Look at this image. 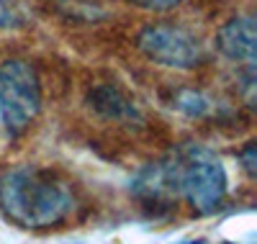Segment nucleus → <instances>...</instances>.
I'll use <instances>...</instances> for the list:
<instances>
[{"label": "nucleus", "instance_id": "nucleus-1", "mask_svg": "<svg viewBox=\"0 0 257 244\" xmlns=\"http://www.w3.org/2000/svg\"><path fill=\"white\" fill-rule=\"evenodd\" d=\"M0 211L21 229H52L75 211V193L39 165H18L0 175Z\"/></svg>", "mask_w": 257, "mask_h": 244}, {"label": "nucleus", "instance_id": "nucleus-2", "mask_svg": "<svg viewBox=\"0 0 257 244\" xmlns=\"http://www.w3.org/2000/svg\"><path fill=\"white\" fill-rule=\"evenodd\" d=\"M173 193H180L190 208L208 216L219 211L226 195V172L221 160L201 144H183L173 162L160 165Z\"/></svg>", "mask_w": 257, "mask_h": 244}, {"label": "nucleus", "instance_id": "nucleus-3", "mask_svg": "<svg viewBox=\"0 0 257 244\" xmlns=\"http://www.w3.org/2000/svg\"><path fill=\"white\" fill-rule=\"evenodd\" d=\"M41 110V82L34 64L8 59L0 64V131L21 137Z\"/></svg>", "mask_w": 257, "mask_h": 244}, {"label": "nucleus", "instance_id": "nucleus-4", "mask_svg": "<svg viewBox=\"0 0 257 244\" xmlns=\"http://www.w3.org/2000/svg\"><path fill=\"white\" fill-rule=\"evenodd\" d=\"M137 47L147 59L175 70H193L206 59V47L196 34L170 24L147 26L137 36Z\"/></svg>", "mask_w": 257, "mask_h": 244}, {"label": "nucleus", "instance_id": "nucleus-5", "mask_svg": "<svg viewBox=\"0 0 257 244\" xmlns=\"http://www.w3.org/2000/svg\"><path fill=\"white\" fill-rule=\"evenodd\" d=\"M254 21L252 16H237L226 21L216 34V47L226 59L254 67Z\"/></svg>", "mask_w": 257, "mask_h": 244}, {"label": "nucleus", "instance_id": "nucleus-6", "mask_svg": "<svg viewBox=\"0 0 257 244\" xmlns=\"http://www.w3.org/2000/svg\"><path fill=\"white\" fill-rule=\"evenodd\" d=\"M90 100L100 113L111 116V118H134L137 116L134 103L128 98H123L116 87H98V90L90 95Z\"/></svg>", "mask_w": 257, "mask_h": 244}, {"label": "nucleus", "instance_id": "nucleus-7", "mask_svg": "<svg viewBox=\"0 0 257 244\" xmlns=\"http://www.w3.org/2000/svg\"><path fill=\"white\" fill-rule=\"evenodd\" d=\"M26 24V11L21 8L18 0H0V29L11 31Z\"/></svg>", "mask_w": 257, "mask_h": 244}, {"label": "nucleus", "instance_id": "nucleus-8", "mask_svg": "<svg viewBox=\"0 0 257 244\" xmlns=\"http://www.w3.org/2000/svg\"><path fill=\"white\" fill-rule=\"evenodd\" d=\"M178 108L185 110V113H190V116H203L206 110H208V100H206L201 93L185 90V93H180V98H178Z\"/></svg>", "mask_w": 257, "mask_h": 244}, {"label": "nucleus", "instance_id": "nucleus-9", "mask_svg": "<svg viewBox=\"0 0 257 244\" xmlns=\"http://www.w3.org/2000/svg\"><path fill=\"white\" fill-rule=\"evenodd\" d=\"M134 6L139 8H147V11H170V8H175L180 0H132Z\"/></svg>", "mask_w": 257, "mask_h": 244}, {"label": "nucleus", "instance_id": "nucleus-10", "mask_svg": "<svg viewBox=\"0 0 257 244\" xmlns=\"http://www.w3.org/2000/svg\"><path fill=\"white\" fill-rule=\"evenodd\" d=\"M242 162H244V170L254 175V144H247V149L242 152Z\"/></svg>", "mask_w": 257, "mask_h": 244}, {"label": "nucleus", "instance_id": "nucleus-11", "mask_svg": "<svg viewBox=\"0 0 257 244\" xmlns=\"http://www.w3.org/2000/svg\"><path fill=\"white\" fill-rule=\"evenodd\" d=\"M180 244H206V241H180Z\"/></svg>", "mask_w": 257, "mask_h": 244}]
</instances>
